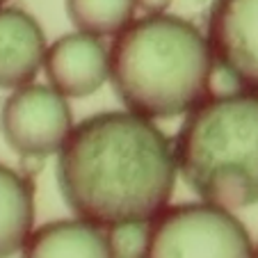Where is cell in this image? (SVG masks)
Returning a JSON list of instances; mask_svg holds the SVG:
<instances>
[{
	"mask_svg": "<svg viewBox=\"0 0 258 258\" xmlns=\"http://www.w3.org/2000/svg\"><path fill=\"white\" fill-rule=\"evenodd\" d=\"M57 185L73 215L98 229L151 222L169 206L178 160L165 133L131 110L76 123L57 153Z\"/></svg>",
	"mask_w": 258,
	"mask_h": 258,
	"instance_id": "obj_1",
	"label": "cell"
},
{
	"mask_svg": "<svg viewBox=\"0 0 258 258\" xmlns=\"http://www.w3.org/2000/svg\"><path fill=\"white\" fill-rule=\"evenodd\" d=\"M208 34L169 14L133 21L110 48V83L126 110L146 119L187 114L208 98Z\"/></svg>",
	"mask_w": 258,
	"mask_h": 258,
	"instance_id": "obj_2",
	"label": "cell"
},
{
	"mask_svg": "<svg viewBox=\"0 0 258 258\" xmlns=\"http://www.w3.org/2000/svg\"><path fill=\"white\" fill-rule=\"evenodd\" d=\"M174 149L178 171L204 201L231 213L258 204V94L201 101Z\"/></svg>",
	"mask_w": 258,
	"mask_h": 258,
	"instance_id": "obj_3",
	"label": "cell"
},
{
	"mask_svg": "<svg viewBox=\"0 0 258 258\" xmlns=\"http://www.w3.org/2000/svg\"><path fill=\"white\" fill-rule=\"evenodd\" d=\"M144 258H258V249L231 210L201 201L160 210Z\"/></svg>",
	"mask_w": 258,
	"mask_h": 258,
	"instance_id": "obj_4",
	"label": "cell"
},
{
	"mask_svg": "<svg viewBox=\"0 0 258 258\" xmlns=\"http://www.w3.org/2000/svg\"><path fill=\"white\" fill-rule=\"evenodd\" d=\"M71 131L67 96L50 85H23L7 96L0 110V133L19 156L59 153Z\"/></svg>",
	"mask_w": 258,
	"mask_h": 258,
	"instance_id": "obj_5",
	"label": "cell"
},
{
	"mask_svg": "<svg viewBox=\"0 0 258 258\" xmlns=\"http://www.w3.org/2000/svg\"><path fill=\"white\" fill-rule=\"evenodd\" d=\"M208 41L215 62L233 71L244 92L258 94V0H215Z\"/></svg>",
	"mask_w": 258,
	"mask_h": 258,
	"instance_id": "obj_6",
	"label": "cell"
},
{
	"mask_svg": "<svg viewBox=\"0 0 258 258\" xmlns=\"http://www.w3.org/2000/svg\"><path fill=\"white\" fill-rule=\"evenodd\" d=\"M48 85L67 98H85L110 80V50L101 37L71 32L48 46L44 59Z\"/></svg>",
	"mask_w": 258,
	"mask_h": 258,
	"instance_id": "obj_7",
	"label": "cell"
},
{
	"mask_svg": "<svg viewBox=\"0 0 258 258\" xmlns=\"http://www.w3.org/2000/svg\"><path fill=\"white\" fill-rule=\"evenodd\" d=\"M46 37L37 19L16 7H0V89L30 85L44 69Z\"/></svg>",
	"mask_w": 258,
	"mask_h": 258,
	"instance_id": "obj_8",
	"label": "cell"
},
{
	"mask_svg": "<svg viewBox=\"0 0 258 258\" xmlns=\"http://www.w3.org/2000/svg\"><path fill=\"white\" fill-rule=\"evenodd\" d=\"M105 229L85 219H59L32 231L21 258H114Z\"/></svg>",
	"mask_w": 258,
	"mask_h": 258,
	"instance_id": "obj_9",
	"label": "cell"
},
{
	"mask_svg": "<svg viewBox=\"0 0 258 258\" xmlns=\"http://www.w3.org/2000/svg\"><path fill=\"white\" fill-rule=\"evenodd\" d=\"M34 231L32 178L7 165H0V258L23 251Z\"/></svg>",
	"mask_w": 258,
	"mask_h": 258,
	"instance_id": "obj_10",
	"label": "cell"
},
{
	"mask_svg": "<svg viewBox=\"0 0 258 258\" xmlns=\"http://www.w3.org/2000/svg\"><path fill=\"white\" fill-rule=\"evenodd\" d=\"M137 0H67V14L80 32L117 37L133 23Z\"/></svg>",
	"mask_w": 258,
	"mask_h": 258,
	"instance_id": "obj_11",
	"label": "cell"
},
{
	"mask_svg": "<svg viewBox=\"0 0 258 258\" xmlns=\"http://www.w3.org/2000/svg\"><path fill=\"white\" fill-rule=\"evenodd\" d=\"M107 244L114 258H144L151 238V222L144 219H131L119 222L105 229Z\"/></svg>",
	"mask_w": 258,
	"mask_h": 258,
	"instance_id": "obj_12",
	"label": "cell"
},
{
	"mask_svg": "<svg viewBox=\"0 0 258 258\" xmlns=\"http://www.w3.org/2000/svg\"><path fill=\"white\" fill-rule=\"evenodd\" d=\"M44 169V156H34V153H25L21 156V174L32 178L34 174H39Z\"/></svg>",
	"mask_w": 258,
	"mask_h": 258,
	"instance_id": "obj_13",
	"label": "cell"
},
{
	"mask_svg": "<svg viewBox=\"0 0 258 258\" xmlns=\"http://www.w3.org/2000/svg\"><path fill=\"white\" fill-rule=\"evenodd\" d=\"M169 5L171 0H137V7L144 10L146 14H165Z\"/></svg>",
	"mask_w": 258,
	"mask_h": 258,
	"instance_id": "obj_14",
	"label": "cell"
},
{
	"mask_svg": "<svg viewBox=\"0 0 258 258\" xmlns=\"http://www.w3.org/2000/svg\"><path fill=\"white\" fill-rule=\"evenodd\" d=\"M5 3H7V0H0V7H3V5H5Z\"/></svg>",
	"mask_w": 258,
	"mask_h": 258,
	"instance_id": "obj_15",
	"label": "cell"
},
{
	"mask_svg": "<svg viewBox=\"0 0 258 258\" xmlns=\"http://www.w3.org/2000/svg\"><path fill=\"white\" fill-rule=\"evenodd\" d=\"M256 249H258V244H256Z\"/></svg>",
	"mask_w": 258,
	"mask_h": 258,
	"instance_id": "obj_16",
	"label": "cell"
}]
</instances>
